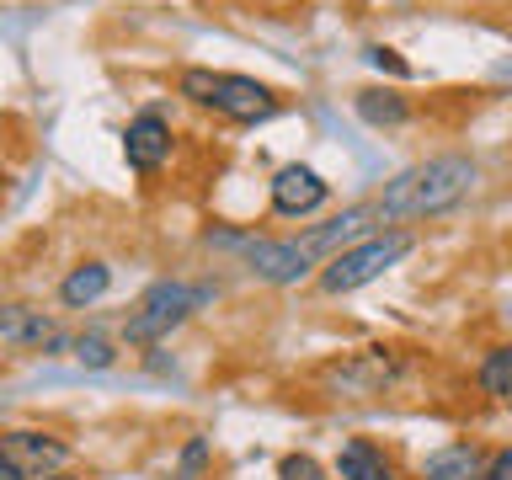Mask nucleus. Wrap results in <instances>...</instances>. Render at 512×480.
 I'll use <instances>...</instances> for the list:
<instances>
[{"instance_id":"nucleus-1","label":"nucleus","mask_w":512,"mask_h":480,"mask_svg":"<svg viewBox=\"0 0 512 480\" xmlns=\"http://www.w3.org/2000/svg\"><path fill=\"white\" fill-rule=\"evenodd\" d=\"M480 182V166L470 155H432L422 166H406L395 182H384L379 203H374V219H438L448 208H459L464 198L475 192Z\"/></svg>"},{"instance_id":"nucleus-2","label":"nucleus","mask_w":512,"mask_h":480,"mask_svg":"<svg viewBox=\"0 0 512 480\" xmlns=\"http://www.w3.org/2000/svg\"><path fill=\"white\" fill-rule=\"evenodd\" d=\"M176 91H182L187 102L230 118V123H267L272 112H278V91L272 86H262V80H251V75H230V70H203V64L182 70Z\"/></svg>"},{"instance_id":"nucleus-3","label":"nucleus","mask_w":512,"mask_h":480,"mask_svg":"<svg viewBox=\"0 0 512 480\" xmlns=\"http://www.w3.org/2000/svg\"><path fill=\"white\" fill-rule=\"evenodd\" d=\"M214 299V283H182V278H160L144 288V299L134 304V315H128L123 336L134 347H150V342H166V336L182 326V320H192L203 310V304Z\"/></svg>"},{"instance_id":"nucleus-4","label":"nucleus","mask_w":512,"mask_h":480,"mask_svg":"<svg viewBox=\"0 0 512 480\" xmlns=\"http://www.w3.org/2000/svg\"><path fill=\"white\" fill-rule=\"evenodd\" d=\"M411 251H416V235H406V230L363 235L358 246H347V251H336V256L320 262V288H326V294H358V288L384 278V272Z\"/></svg>"},{"instance_id":"nucleus-5","label":"nucleus","mask_w":512,"mask_h":480,"mask_svg":"<svg viewBox=\"0 0 512 480\" xmlns=\"http://www.w3.org/2000/svg\"><path fill=\"white\" fill-rule=\"evenodd\" d=\"M395 379H400V352L363 347V352L336 358L326 374H320V390H326L331 400H374V395L390 390Z\"/></svg>"},{"instance_id":"nucleus-6","label":"nucleus","mask_w":512,"mask_h":480,"mask_svg":"<svg viewBox=\"0 0 512 480\" xmlns=\"http://www.w3.org/2000/svg\"><path fill=\"white\" fill-rule=\"evenodd\" d=\"M331 198V182L320 176L315 166H283L278 176H272V214L278 219H304V214H315V208H326Z\"/></svg>"},{"instance_id":"nucleus-7","label":"nucleus","mask_w":512,"mask_h":480,"mask_svg":"<svg viewBox=\"0 0 512 480\" xmlns=\"http://www.w3.org/2000/svg\"><path fill=\"white\" fill-rule=\"evenodd\" d=\"M246 267L256 272L262 283H299V278H310V267H320L310 251L299 246V240H246Z\"/></svg>"},{"instance_id":"nucleus-8","label":"nucleus","mask_w":512,"mask_h":480,"mask_svg":"<svg viewBox=\"0 0 512 480\" xmlns=\"http://www.w3.org/2000/svg\"><path fill=\"white\" fill-rule=\"evenodd\" d=\"M123 160H128V171H139V176H150L171 160V123L160 118L155 107L139 112V118L123 128Z\"/></svg>"},{"instance_id":"nucleus-9","label":"nucleus","mask_w":512,"mask_h":480,"mask_svg":"<svg viewBox=\"0 0 512 480\" xmlns=\"http://www.w3.org/2000/svg\"><path fill=\"white\" fill-rule=\"evenodd\" d=\"M0 448H6L27 475H59L64 464H70V443H59L54 432L16 427V432H0Z\"/></svg>"},{"instance_id":"nucleus-10","label":"nucleus","mask_w":512,"mask_h":480,"mask_svg":"<svg viewBox=\"0 0 512 480\" xmlns=\"http://www.w3.org/2000/svg\"><path fill=\"white\" fill-rule=\"evenodd\" d=\"M486 459L475 443H448L422 459V480H486Z\"/></svg>"},{"instance_id":"nucleus-11","label":"nucleus","mask_w":512,"mask_h":480,"mask_svg":"<svg viewBox=\"0 0 512 480\" xmlns=\"http://www.w3.org/2000/svg\"><path fill=\"white\" fill-rule=\"evenodd\" d=\"M54 320L43 310H32V304H0V342L11 347H48L54 342Z\"/></svg>"},{"instance_id":"nucleus-12","label":"nucleus","mask_w":512,"mask_h":480,"mask_svg":"<svg viewBox=\"0 0 512 480\" xmlns=\"http://www.w3.org/2000/svg\"><path fill=\"white\" fill-rule=\"evenodd\" d=\"M336 475L342 480H395V459L368 438H347L336 454Z\"/></svg>"},{"instance_id":"nucleus-13","label":"nucleus","mask_w":512,"mask_h":480,"mask_svg":"<svg viewBox=\"0 0 512 480\" xmlns=\"http://www.w3.org/2000/svg\"><path fill=\"white\" fill-rule=\"evenodd\" d=\"M352 107H358V118L374 123V128H400V123L411 118L406 96H395L390 86H363L358 96H352Z\"/></svg>"},{"instance_id":"nucleus-14","label":"nucleus","mask_w":512,"mask_h":480,"mask_svg":"<svg viewBox=\"0 0 512 480\" xmlns=\"http://www.w3.org/2000/svg\"><path fill=\"white\" fill-rule=\"evenodd\" d=\"M112 288V267L107 262H80L70 278L59 283V299L70 304V310H86V304H96Z\"/></svg>"},{"instance_id":"nucleus-15","label":"nucleus","mask_w":512,"mask_h":480,"mask_svg":"<svg viewBox=\"0 0 512 480\" xmlns=\"http://www.w3.org/2000/svg\"><path fill=\"white\" fill-rule=\"evenodd\" d=\"M480 390L491 400H512V342L486 352V363H480Z\"/></svg>"},{"instance_id":"nucleus-16","label":"nucleus","mask_w":512,"mask_h":480,"mask_svg":"<svg viewBox=\"0 0 512 480\" xmlns=\"http://www.w3.org/2000/svg\"><path fill=\"white\" fill-rule=\"evenodd\" d=\"M112 342L107 336H96V331H86V336H75V363H86V368H112Z\"/></svg>"},{"instance_id":"nucleus-17","label":"nucleus","mask_w":512,"mask_h":480,"mask_svg":"<svg viewBox=\"0 0 512 480\" xmlns=\"http://www.w3.org/2000/svg\"><path fill=\"white\" fill-rule=\"evenodd\" d=\"M363 59L368 64H374V70H384V75H395V80H411L416 70H411V64L406 59H400L395 54V48H384V43H374V48H363Z\"/></svg>"},{"instance_id":"nucleus-18","label":"nucleus","mask_w":512,"mask_h":480,"mask_svg":"<svg viewBox=\"0 0 512 480\" xmlns=\"http://www.w3.org/2000/svg\"><path fill=\"white\" fill-rule=\"evenodd\" d=\"M278 480H326V470H320V459H310V454H283Z\"/></svg>"},{"instance_id":"nucleus-19","label":"nucleus","mask_w":512,"mask_h":480,"mask_svg":"<svg viewBox=\"0 0 512 480\" xmlns=\"http://www.w3.org/2000/svg\"><path fill=\"white\" fill-rule=\"evenodd\" d=\"M203 459H208V443H203V438H192V443H187V454H182V480H198Z\"/></svg>"},{"instance_id":"nucleus-20","label":"nucleus","mask_w":512,"mask_h":480,"mask_svg":"<svg viewBox=\"0 0 512 480\" xmlns=\"http://www.w3.org/2000/svg\"><path fill=\"white\" fill-rule=\"evenodd\" d=\"M486 480H512V443L496 448V454L486 459Z\"/></svg>"},{"instance_id":"nucleus-21","label":"nucleus","mask_w":512,"mask_h":480,"mask_svg":"<svg viewBox=\"0 0 512 480\" xmlns=\"http://www.w3.org/2000/svg\"><path fill=\"white\" fill-rule=\"evenodd\" d=\"M0 480H32V475L22 470V464H16V459L6 454V448H0Z\"/></svg>"},{"instance_id":"nucleus-22","label":"nucleus","mask_w":512,"mask_h":480,"mask_svg":"<svg viewBox=\"0 0 512 480\" xmlns=\"http://www.w3.org/2000/svg\"><path fill=\"white\" fill-rule=\"evenodd\" d=\"M43 480H70V475H43Z\"/></svg>"}]
</instances>
